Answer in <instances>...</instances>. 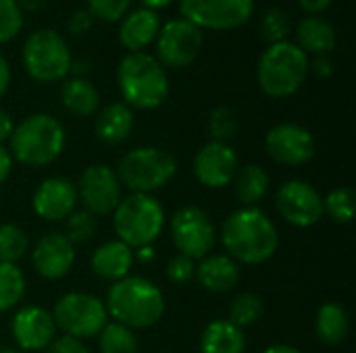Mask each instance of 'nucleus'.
Instances as JSON below:
<instances>
[{
    "mask_svg": "<svg viewBox=\"0 0 356 353\" xmlns=\"http://www.w3.org/2000/svg\"><path fill=\"white\" fill-rule=\"evenodd\" d=\"M221 239L229 252V258L242 264L267 262L273 258L280 243L275 225L263 210L254 206L232 212L223 223Z\"/></svg>",
    "mask_w": 356,
    "mask_h": 353,
    "instance_id": "1",
    "label": "nucleus"
},
{
    "mask_svg": "<svg viewBox=\"0 0 356 353\" xmlns=\"http://www.w3.org/2000/svg\"><path fill=\"white\" fill-rule=\"evenodd\" d=\"M106 314L127 329H148L165 314L163 291L142 277L115 281L106 295Z\"/></svg>",
    "mask_w": 356,
    "mask_h": 353,
    "instance_id": "2",
    "label": "nucleus"
},
{
    "mask_svg": "<svg viewBox=\"0 0 356 353\" xmlns=\"http://www.w3.org/2000/svg\"><path fill=\"white\" fill-rule=\"evenodd\" d=\"M117 83L123 102L129 108L152 110L161 106L169 94V77L165 67L146 52H129L117 67Z\"/></svg>",
    "mask_w": 356,
    "mask_h": 353,
    "instance_id": "3",
    "label": "nucleus"
},
{
    "mask_svg": "<svg viewBox=\"0 0 356 353\" xmlns=\"http://www.w3.org/2000/svg\"><path fill=\"white\" fill-rule=\"evenodd\" d=\"M309 75V56L292 42L269 44L261 54L257 79L261 89L271 98H288L296 94Z\"/></svg>",
    "mask_w": 356,
    "mask_h": 353,
    "instance_id": "4",
    "label": "nucleus"
},
{
    "mask_svg": "<svg viewBox=\"0 0 356 353\" xmlns=\"http://www.w3.org/2000/svg\"><path fill=\"white\" fill-rule=\"evenodd\" d=\"M65 148V129L52 114H31L13 129L10 152L27 166H46L54 162Z\"/></svg>",
    "mask_w": 356,
    "mask_h": 353,
    "instance_id": "5",
    "label": "nucleus"
},
{
    "mask_svg": "<svg viewBox=\"0 0 356 353\" xmlns=\"http://www.w3.org/2000/svg\"><path fill=\"white\" fill-rule=\"evenodd\" d=\"M115 233L129 248H148L165 227V210L150 193L121 198L113 212Z\"/></svg>",
    "mask_w": 356,
    "mask_h": 353,
    "instance_id": "6",
    "label": "nucleus"
},
{
    "mask_svg": "<svg viewBox=\"0 0 356 353\" xmlns=\"http://www.w3.org/2000/svg\"><path fill=\"white\" fill-rule=\"evenodd\" d=\"M175 173L177 162L169 152L146 146L136 148L121 158L117 177L121 185H125L134 193H150L165 187L175 177Z\"/></svg>",
    "mask_w": 356,
    "mask_h": 353,
    "instance_id": "7",
    "label": "nucleus"
},
{
    "mask_svg": "<svg viewBox=\"0 0 356 353\" xmlns=\"http://www.w3.org/2000/svg\"><path fill=\"white\" fill-rule=\"evenodd\" d=\"M71 50L54 29H38L23 44V64L35 81H60L71 71Z\"/></svg>",
    "mask_w": 356,
    "mask_h": 353,
    "instance_id": "8",
    "label": "nucleus"
},
{
    "mask_svg": "<svg viewBox=\"0 0 356 353\" xmlns=\"http://www.w3.org/2000/svg\"><path fill=\"white\" fill-rule=\"evenodd\" d=\"M56 329L65 333V337L71 339H88L94 335H100V331L106 327V306L96 295L90 293H67L63 295L52 312Z\"/></svg>",
    "mask_w": 356,
    "mask_h": 353,
    "instance_id": "9",
    "label": "nucleus"
},
{
    "mask_svg": "<svg viewBox=\"0 0 356 353\" xmlns=\"http://www.w3.org/2000/svg\"><path fill=\"white\" fill-rule=\"evenodd\" d=\"M179 10L200 29L229 31L252 17L254 0H179Z\"/></svg>",
    "mask_w": 356,
    "mask_h": 353,
    "instance_id": "10",
    "label": "nucleus"
},
{
    "mask_svg": "<svg viewBox=\"0 0 356 353\" xmlns=\"http://www.w3.org/2000/svg\"><path fill=\"white\" fill-rule=\"evenodd\" d=\"M171 239L175 250L186 258H204L217 239L215 227L209 214L196 206L179 208L171 221Z\"/></svg>",
    "mask_w": 356,
    "mask_h": 353,
    "instance_id": "11",
    "label": "nucleus"
},
{
    "mask_svg": "<svg viewBox=\"0 0 356 353\" xmlns=\"http://www.w3.org/2000/svg\"><path fill=\"white\" fill-rule=\"evenodd\" d=\"M202 48V29L188 19H173L159 29L156 56L161 64L181 69L196 60Z\"/></svg>",
    "mask_w": 356,
    "mask_h": 353,
    "instance_id": "12",
    "label": "nucleus"
},
{
    "mask_svg": "<svg viewBox=\"0 0 356 353\" xmlns=\"http://www.w3.org/2000/svg\"><path fill=\"white\" fill-rule=\"evenodd\" d=\"M280 214L294 227H313L323 216V198L307 181H288L275 196Z\"/></svg>",
    "mask_w": 356,
    "mask_h": 353,
    "instance_id": "13",
    "label": "nucleus"
},
{
    "mask_svg": "<svg viewBox=\"0 0 356 353\" xmlns=\"http://www.w3.org/2000/svg\"><path fill=\"white\" fill-rule=\"evenodd\" d=\"M79 198L90 214H111L121 202V181L106 164H92L79 179Z\"/></svg>",
    "mask_w": 356,
    "mask_h": 353,
    "instance_id": "14",
    "label": "nucleus"
},
{
    "mask_svg": "<svg viewBox=\"0 0 356 353\" xmlns=\"http://www.w3.org/2000/svg\"><path fill=\"white\" fill-rule=\"evenodd\" d=\"M265 148L275 162L288 166L305 164L315 156V139L311 131L296 123L275 125L265 137Z\"/></svg>",
    "mask_w": 356,
    "mask_h": 353,
    "instance_id": "15",
    "label": "nucleus"
},
{
    "mask_svg": "<svg viewBox=\"0 0 356 353\" xmlns=\"http://www.w3.org/2000/svg\"><path fill=\"white\" fill-rule=\"evenodd\" d=\"M238 173V156L229 144L209 141L204 144L194 158L196 179L211 189L225 187L234 181Z\"/></svg>",
    "mask_w": 356,
    "mask_h": 353,
    "instance_id": "16",
    "label": "nucleus"
},
{
    "mask_svg": "<svg viewBox=\"0 0 356 353\" xmlns=\"http://www.w3.org/2000/svg\"><path fill=\"white\" fill-rule=\"evenodd\" d=\"M13 337L23 352L48 350L56 339V325L50 312L38 306H27L19 310L10 325Z\"/></svg>",
    "mask_w": 356,
    "mask_h": 353,
    "instance_id": "17",
    "label": "nucleus"
},
{
    "mask_svg": "<svg viewBox=\"0 0 356 353\" xmlns=\"http://www.w3.org/2000/svg\"><path fill=\"white\" fill-rule=\"evenodd\" d=\"M33 212L44 221H63L71 212H75L77 189L65 177H50L40 183L33 193Z\"/></svg>",
    "mask_w": 356,
    "mask_h": 353,
    "instance_id": "18",
    "label": "nucleus"
},
{
    "mask_svg": "<svg viewBox=\"0 0 356 353\" xmlns=\"http://www.w3.org/2000/svg\"><path fill=\"white\" fill-rule=\"evenodd\" d=\"M31 260L40 277L56 281V279H63L71 270L75 262V250H73V243L65 235L48 233L35 243Z\"/></svg>",
    "mask_w": 356,
    "mask_h": 353,
    "instance_id": "19",
    "label": "nucleus"
},
{
    "mask_svg": "<svg viewBox=\"0 0 356 353\" xmlns=\"http://www.w3.org/2000/svg\"><path fill=\"white\" fill-rule=\"evenodd\" d=\"M161 29V17L156 10L140 6L136 10H129L119 27V40L121 44L131 52H142L146 46H150Z\"/></svg>",
    "mask_w": 356,
    "mask_h": 353,
    "instance_id": "20",
    "label": "nucleus"
},
{
    "mask_svg": "<svg viewBox=\"0 0 356 353\" xmlns=\"http://www.w3.org/2000/svg\"><path fill=\"white\" fill-rule=\"evenodd\" d=\"M134 252L123 241H106L92 254V270L102 281H121L129 275Z\"/></svg>",
    "mask_w": 356,
    "mask_h": 353,
    "instance_id": "21",
    "label": "nucleus"
},
{
    "mask_svg": "<svg viewBox=\"0 0 356 353\" xmlns=\"http://www.w3.org/2000/svg\"><path fill=\"white\" fill-rule=\"evenodd\" d=\"M198 283L215 293H225L236 289L240 281V268L238 262L229 256H204L202 262L196 266Z\"/></svg>",
    "mask_w": 356,
    "mask_h": 353,
    "instance_id": "22",
    "label": "nucleus"
},
{
    "mask_svg": "<svg viewBox=\"0 0 356 353\" xmlns=\"http://www.w3.org/2000/svg\"><path fill=\"white\" fill-rule=\"evenodd\" d=\"M134 131V110L125 102L108 104L96 119V135L100 141L117 146Z\"/></svg>",
    "mask_w": 356,
    "mask_h": 353,
    "instance_id": "23",
    "label": "nucleus"
},
{
    "mask_svg": "<svg viewBox=\"0 0 356 353\" xmlns=\"http://www.w3.org/2000/svg\"><path fill=\"white\" fill-rule=\"evenodd\" d=\"M296 35H298L296 46L302 48L305 52H311V54H317V56H325L336 46V29H334V25L327 19L319 17V15L305 17L296 27Z\"/></svg>",
    "mask_w": 356,
    "mask_h": 353,
    "instance_id": "24",
    "label": "nucleus"
},
{
    "mask_svg": "<svg viewBox=\"0 0 356 353\" xmlns=\"http://www.w3.org/2000/svg\"><path fill=\"white\" fill-rule=\"evenodd\" d=\"M244 333L229 320H215L202 331L200 353H244Z\"/></svg>",
    "mask_w": 356,
    "mask_h": 353,
    "instance_id": "25",
    "label": "nucleus"
},
{
    "mask_svg": "<svg viewBox=\"0 0 356 353\" xmlns=\"http://www.w3.org/2000/svg\"><path fill=\"white\" fill-rule=\"evenodd\" d=\"M315 331L317 337L327 343V345H338L342 343L348 333H350V318L348 312L340 304H323L317 312L315 320Z\"/></svg>",
    "mask_w": 356,
    "mask_h": 353,
    "instance_id": "26",
    "label": "nucleus"
},
{
    "mask_svg": "<svg viewBox=\"0 0 356 353\" xmlns=\"http://www.w3.org/2000/svg\"><path fill=\"white\" fill-rule=\"evenodd\" d=\"M60 98H63L65 108L75 117H90L100 104L98 89L83 77H73L65 81Z\"/></svg>",
    "mask_w": 356,
    "mask_h": 353,
    "instance_id": "27",
    "label": "nucleus"
},
{
    "mask_svg": "<svg viewBox=\"0 0 356 353\" xmlns=\"http://www.w3.org/2000/svg\"><path fill=\"white\" fill-rule=\"evenodd\" d=\"M236 198L244 204V208L254 206L269 191V173L259 164H248L234 177Z\"/></svg>",
    "mask_w": 356,
    "mask_h": 353,
    "instance_id": "28",
    "label": "nucleus"
},
{
    "mask_svg": "<svg viewBox=\"0 0 356 353\" xmlns=\"http://www.w3.org/2000/svg\"><path fill=\"white\" fill-rule=\"evenodd\" d=\"M25 295V279L23 273L15 264L0 262V312L17 306Z\"/></svg>",
    "mask_w": 356,
    "mask_h": 353,
    "instance_id": "29",
    "label": "nucleus"
},
{
    "mask_svg": "<svg viewBox=\"0 0 356 353\" xmlns=\"http://www.w3.org/2000/svg\"><path fill=\"white\" fill-rule=\"evenodd\" d=\"M100 352L138 353V337L131 329L119 322H106V327L100 331Z\"/></svg>",
    "mask_w": 356,
    "mask_h": 353,
    "instance_id": "30",
    "label": "nucleus"
},
{
    "mask_svg": "<svg viewBox=\"0 0 356 353\" xmlns=\"http://www.w3.org/2000/svg\"><path fill=\"white\" fill-rule=\"evenodd\" d=\"M27 233L17 225H0V262L15 264L27 252Z\"/></svg>",
    "mask_w": 356,
    "mask_h": 353,
    "instance_id": "31",
    "label": "nucleus"
},
{
    "mask_svg": "<svg viewBox=\"0 0 356 353\" xmlns=\"http://www.w3.org/2000/svg\"><path fill=\"white\" fill-rule=\"evenodd\" d=\"M263 300L257 293H242L234 300L229 308V322L236 325L238 329L250 327L263 318Z\"/></svg>",
    "mask_w": 356,
    "mask_h": 353,
    "instance_id": "32",
    "label": "nucleus"
},
{
    "mask_svg": "<svg viewBox=\"0 0 356 353\" xmlns=\"http://www.w3.org/2000/svg\"><path fill=\"white\" fill-rule=\"evenodd\" d=\"M323 212L336 223H350L356 212V193L350 187H336L323 200Z\"/></svg>",
    "mask_w": 356,
    "mask_h": 353,
    "instance_id": "33",
    "label": "nucleus"
},
{
    "mask_svg": "<svg viewBox=\"0 0 356 353\" xmlns=\"http://www.w3.org/2000/svg\"><path fill=\"white\" fill-rule=\"evenodd\" d=\"M290 15L280 8V6H271L265 10V15L261 17V33L269 44H277V42H286V37L290 35Z\"/></svg>",
    "mask_w": 356,
    "mask_h": 353,
    "instance_id": "34",
    "label": "nucleus"
},
{
    "mask_svg": "<svg viewBox=\"0 0 356 353\" xmlns=\"http://www.w3.org/2000/svg\"><path fill=\"white\" fill-rule=\"evenodd\" d=\"M238 117L229 106H217L209 117V133L213 141L227 144L238 133Z\"/></svg>",
    "mask_w": 356,
    "mask_h": 353,
    "instance_id": "35",
    "label": "nucleus"
},
{
    "mask_svg": "<svg viewBox=\"0 0 356 353\" xmlns=\"http://www.w3.org/2000/svg\"><path fill=\"white\" fill-rule=\"evenodd\" d=\"M67 239L71 243H86L96 233V218L88 210H77L67 216Z\"/></svg>",
    "mask_w": 356,
    "mask_h": 353,
    "instance_id": "36",
    "label": "nucleus"
},
{
    "mask_svg": "<svg viewBox=\"0 0 356 353\" xmlns=\"http://www.w3.org/2000/svg\"><path fill=\"white\" fill-rule=\"evenodd\" d=\"M23 25V10L15 0H0V44L13 40Z\"/></svg>",
    "mask_w": 356,
    "mask_h": 353,
    "instance_id": "37",
    "label": "nucleus"
},
{
    "mask_svg": "<svg viewBox=\"0 0 356 353\" xmlns=\"http://www.w3.org/2000/svg\"><path fill=\"white\" fill-rule=\"evenodd\" d=\"M131 0H88L90 12L102 21H119L127 15Z\"/></svg>",
    "mask_w": 356,
    "mask_h": 353,
    "instance_id": "38",
    "label": "nucleus"
},
{
    "mask_svg": "<svg viewBox=\"0 0 356 353\" xmlns=\"http://www.w3.org/2000/svg\"><path fill=\"white\" fill-rule=\"evenodd\" d=\"M196 275V266H194V260L192 258H186V256H175L169 260L167 264V279L175 285H184L188 283L192 277Z\"/></svg>",
    "mask_w": 356,
    "mask_h": 353,
    "instance_id": "39",
    "label": "nucleus"
},
{
    "mask_svg": "<svg viewBox=\"0 0 356 353\" xmlns=\"http://www.w3.org/2000/svg\"><path fill=\"white\" fill-rule=\"evenodd\" d=\"M46 353H90L88 347L77 341V339H71V337H58L50 343L48 352Z\"/></svg>",
    "mask_w": 356,
    "mask_h": 353,
    "instance_id": "40",
    "label": "nucleus"
},
{
    "mask_svg": "<svg viewBox=\"0 0 356 353\" xmlns=\"http://www.w3.org/2000/svg\"><path fill=\"white\" fill-rule=\"evenodd\" d=\"M309 71H313L319 79H327V77H332L334 67L327 56H317L313 62H309Z\"/></svg>",
    "mask_w": 356,
    "mask_h": 353,
    "instance_id": "41",
    "label": "nucleus"
},
{
    "mask_svg": "<svg viewBox=\"0 0 356 353\" xmlns=\"http://www.w3.org/2000/svg\"><path fill=\"white\" fill-rule=\"evenodd\" d=\"M69 27H71V31H75V33H83V31H88V29L92 27V17H90L86 10H79V12H75V15L71 17Z\"/></svg>",
    "mask_w": 356,
    "mask_h": 353,
    "instance_id": "42",
    "label": "nucleus"
},
{
    "mask_svg": "<svg viewBox=\"0 0 356 353\" xmlns=\"http://www.w3.org/2000/svg\"><path fill=\"white\" fill-rule=\"evenodd\" d=\"M13 129H15V125H13L10 114H8L6 110H2V108H0V144H2V141H6V139H10Z\"/></svg>",
    "mask_w": 356,
    "mask_h": 353,
    "instance_id": "43",
    "label": "nucleus"
},
{
    "mask_svg": "<svg viewBox=\"0 0 356 353\" xmlns=\"http://www.w3.org/2000/svg\"><path fill=\"white\" fill-rule=\"evenodd\" d=\"M332 2H334V0H298V4H300L307 12H311V15L323 12Z\"/></svg>",
    "mask_w": 356,
    "mask_h": 353,
    "instance_id": "44",
    "label": "nucleus"
},
{
    "mask_svg": "<svg viewBox=\"0 0 356 353\" xmlns=\"http://www.w3.org/2000/svg\"><path fill=\"white\" fill-rule=\"evenodd\" d=\"M10 169H13V158L10 154L0 146V185L6 181V177L10 175Z\"/></svg>",
    "mask_w": 356,
    "mask_h": 353,
    "instance_id": "45",
    "label": "nucleus"
},
{
    "mask_svg": "<svg viewBox=\"0 0 356 353\" xmlns=\"http://www.w3.org/2000/svg\"><path fill=\"white\" fill-rule=\"evenodd\" d=\"M8 83H10V67H8L6 58L0 54V98L6 94V89H8Z\"/></svg>",
    "mask_w": 356,
    "mask_h": 353,
    "instance_id": "46",
    "label": "nucleus"
},
{
    "mask_svg": "<svg viewBox=\"0 0 356 353\" xmlns=\"http://www.w3.org/2000/svg\"><path fill=\"white\" fill-rule=\"evenodd\" d=\"M21 10H38L40 6L46 4V0H15Z\"/></svg>",
    "mask_w": 356,
    "mask_h": 353,
    "instance_id": "47",
    "label": "nucleus"
},
{
    "mask_svg": "<svg viewBox=\"0 0 356 353\" xmlns=\"http://www.w3.org/2000/svg\"><path fill=\"white\" fill-rule=\"evenodd\" d=\"M263 353H302V352H298L296 347H290V345H271V347H267Z\"/></svg>",
    "mask_w": 356,
    "mask_h": 353,
    "instance_id": "48",
    "label": "nucleus"
},
{
    "mask_svg": "<svg viewBox=\"0 0 356 353\" xmlns=\"http://www.w3.org/2000/svg\"><path fill=\"white\" fill-rule=\"evenodd\" d=\"M142 2H144V6H146V8H152V10H156V8H163V6L171 4L173 0H142Z\"/></svg>",
    "mask_w": 356,
    "mask_h": 353,
    "instance_id": "49",
    "label": "nucleus"
},
{
    "mask_svg": "<svg viewBox=\"0 0 356 353\" xmlns=\"http://www.w3.org/2000/svg\"><path fill=\"white\" fill-rule=\"evenodd\" d=\"M0 353H19V352H15V350H0Z\"/></svg>",
    "mask_w": 356,
    "mask_h": 353,
    "instance_id": "50",
    "label": "nucleus"
}]
</instances>
